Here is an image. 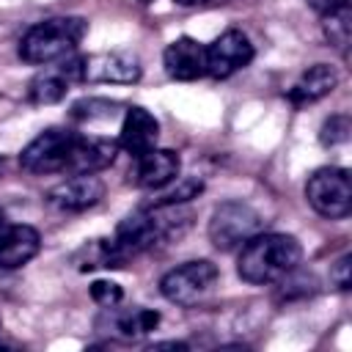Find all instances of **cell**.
Here are the masks:
<instances>
[{
	"mask_svg": "<svg viewBox=\"0 0 352 352\" xmlns=\"http://www.w3.org/2000/svg\"><path fill=\"white\" fill-rule=\"evenodd\" d=\"M302 261V248L289 234H256L250 236L236 258V272L245 283L267 286L294 272Z\"/></svg>",
	"mask_w": 352,
	"mask_h": 352,
	"instance_id": "1",
	"label": "cell"
},
{
	"mask_svg": "<svg viewBox=\"0 0 352 352\" xmlns=\"http://www.w3.org/2000/svg\"><path fill=\"white\" fill-rule=\"evenodd\" d=\"M85 36V19L80 16H50L36 22L19 41V58L33 66H47L74 55Z\"/></svg>",
	"mask_w": 352,
	"mask_h": 352,
	"instance_id": "2",
	"label": "cell"
},
{
	"mask_svg": "<svg viewBox=\"0 0 352 352\" xmlns=\"http://www.w3.org/2000/svg\"><path fill=\"white\" fill-rule=\"evenodd\" d=\"M305 198L316 214L341 220L352 212V182L346 168H319L305 184Z\"/></svg>",
	"mask_w": 352,
	"mask_h": 352,
	"instance_id": "3",
	"label": "cell"
},
{
	"mask_svg": "<svg viewBox=\"0 0 352 352\" xmlns=\"http://www.w3.org/2000/svg\"><path fill=\"white\" fill-rule=\"evenodd\" d=\"M214 283H217V267L206 258H198V261H187L165 272L160 280V292L168 302L198 305L204 297L212 294Z\"/></svg>",
	"mask_w": 352,
	"mask_h": 352,
	"instance_id": "4",
	"label": "cell"
},
{
	"mask_svg": "<svg viewBox=\"0 0 352 352\" xmlns=\"http://www.w3.org/2000/svg\"><path fill=\"white\" fill-rule=\"evenodd\" d=\"M258 231H261V214L242 201H223L209 220V239L220 250L242 248Z\"/></svg>",
	"mask_w": 352,
	"mask_h": 352,
	"instance_id": "5",
	"label": "cell"
},
{
	"mask_svg": "<svg viewBox=\"0 0 352 352\" xmlns=\"http://www.w3.org/2000/svg\"><path fill=\"white\" fill-rule=\"evenodd\" d=\"M74 140H77V132H72V129H60V126L44 129L22 148V154H19L22 170L36 173V176L66 170Z\"/></svg>",
	"mask_w": 352,
	"mask_h": 352,
	"instance_id": "6",
	"label": "cell"
},
{
	"mask_svg": "<svg viewBox=\"0 0 352 352\" xmlns=\"http://www.w3.org/2000/svg\"><path fill=\"white\" fill-rule=\"evenodd\" d=\"M74 82H82V58L69 55L55 63H47L28 85V99L33 104H55L66 99Z\"/></svg>",
	"mask_w": 352,
	"mask_h": 352,
	"instance_id": "7",
	"label": "cell"
},
{
	"mask_svg": "<svg viewBox=\"0 0 352 352\" xmlns=\"http://www.w3.org/2000/svg\"><path fill=\"white\" fill-rule=\"evenodd\" d=\"M253 60V44L250 38L231 28L226 33H220L209 47H206V74H212L214 80H226L234 72L245 69Z\"/></svg>",
	"mask_w": 352,
	"mask_h": 352,
	"instance_id": "8",
	"label": "cell"
},
{
	"mask_svg": "<svg viewBox=\"0 0 352 352\" xmlns=\"http://www.w3.org/2000/svg\"><path fill=\"white\" fill-rule=\"evenodd\" d=\"M104 195V184L96 173H69L60 184L47 192V201L60 212H85Z\"/></svg>",
	"mask_w": 352,
	"mask_h": 352,
	"instance_id": "9",
	"label": "cell"
},
{
	"mask_svg": "<svg viewBox=\"0 0 352 352\" xmlns=\"http://www.w3.org/2000/svg\"><path fill=\"white\" fill-rule=\"evenodd\" d=\"M140 80V60L129 52H96L82 58V82L126 85Z\"/></svg>",
	"mask_w": 352,
	"mask_h": 352,
	"instance_id": "10",
	"label": "cell"
},
{
	"mask_svg": "<svg viewBox=\"0 0 352 352\" xmlns=\"http://www.w3.org/2000/svg\"><path fill=\"white\" fill-rule=\"evenodd\" d=\"M179 154L170 148H148L140 157H135V170L132 182L143 190H162L179 179Z\"/></svg>",
	"mask_w": 352,
	"mask_h": 352,
	"instance_id": "11",
	"label": "cell"
},
{
	"mask_svg": "<svg viewBox=\"0 0 352 352\" xmlns=\"http://www.w3.org/2000/svg\"><path fill=\"white\" fill-rule=\"evenodd\" d=\"M162 66L173 80H182V82L198 80L206 74V47L190 36H179L165 47Z\"/></svg>",
	"mask_w": 352,
	"mask_h": 352,
	"instance_id": "12",
	"label": "cell"
},
{
	"mask_svg": "<svg viewBox=\"0 0 352 352\" xmlns=\"http://www.w3.org/2000/svg\"><path fill=\"white\" fill-rule=\"evenodd\" d=\"M41 248V236L33 226L6 223L0 226V270H19L30 258H36Z\"/></svg>",
	"mask_w": 352,
	"mask_h": 352,
	"instance_id": "13",
	"label": "cell"
},
{
	"mask_svg": "<svg viewBox=\"0 0 352 352\" xmlns=\"http://www.w3.org/2000/svg\"><path fill=\"white\" fill-rule=\"evenodd\" d=\"M116 154H118V140L77 135L66 162V173H99L107 165H113Z\"/></svg>",
	"mask_w": 352,
	"mask_h": 352,
	"instance_id": "14",
	"label": "cell"
},
{
	"mask_svg": "<svg viewBox=\"0 0 352 352\" xmlns=\"http://www.w3.org/2000/svg\"><path fill=\"white\" fill-rule=\"evenodd\" d=\"M157 138H160V121L146 107H129L121 124L118 148H124L132 157H140L143 151L157 146Z\"/></svg>",
	"mask_w": 352,
	"mask_h": 352,
	"instance_id": "15",
	"label": "cell"
},
{
	"mask_svg": "<svg viewBox=\"0 0 352 352\" xmlns=\"http://www.w3.org/2000/svg\"><path fill=\"white\" fill-rule=\"evenodd\" d=\"M338 85V74L333 66L327 63H314L311 69H305L297 82L289 88V102L302 107V104H314L319 102L322 96H327L333 88Z\"/></svg>",
	"mask_w": 352,
	"mask_h": 352,
	"instance_id": "16",
	"label": "cell"
},
{
	"mask_svg": "<svg viewBox=\"0 0 352 352\" xmlns=\"http://www.w3.org/2000/svg\"><path fill=\"white\" fill-rule=\"evenodd\" d=\"M107 311H110L107 322H110V327H113L121 338H140V336L151 333V330L160 324V314L151 311V308H126V311H116V305H113V308H107Z\"/></svg>",
	"mask_w": 352,
	"mask_h": 352,
	"instance_id": "17",
	"label": "cell"
},
{
	"mask_svg": "<svg viewBox=\"0 0 352 352\" xmlns=\"http://www.w3.org/2000/svg\"><path fill=\"white\" fill-rule=\"evenodd\" d=\"M324 36L338 50H344L349 44V36H352V11H349V6H341V8L324 14Z\"/></svg>",
	"mask_w": 352,
	"mask_h": 352,
	"instance_id": "18",
	"label": "cell"
},
{
	"mask_svg": "<svg viewBox=\"0 0 352 352\" xmlns=\"http://www.w3.org/2000/svg\"><path fill=\"white\" fill-rule=\"evenodd\" d=\"M179 184L176 187H170V190H165L157 201H154V206H176V204H187V201H192L201 190H204V184L198 182V179H176Z\"/></svg>",
	"mask_w": 352,
	"mask_h": 352,
	"instance_id": "19",
	"label": "cell"
},
{
	"mask_svg": "<svg viewBox=\"0 0 352 352\" xmlns=\"http://www.w3.org/2000/svg\"><path fill=\"white\" fill-rule=\"evenodd\" d=\"M116 102H107V99H82L72 107V118H80V121H94V118H110L116 113Z\"/></svg>",
	"mask_w": 352,
	"mask_h": 352,
	"instance_id": "20",
	"label": "cell"
},
{
	"mask_svg": "<svg viewBox=\"0 0 352 352\" xmlns=\"http://www.w3.org/2000/svg\"><path fill=\"white\" fill-rule=\"evenodd\" d=\"M349 116L346 113H338V116H330L324 124H322V132H319V140L324 146H338V143H346L349 138Z\"/></svg>",
	"mask_w": 352,
	"mask_h": 352,
	"instance_id": "21",
	"label": "cell"
},
{
	"mask_svg": "<svg viewBox=\"0 0 352 352\" xmlns=\"http://www.w3.org/2000/svg\"><path fill=\"white\" fill-rule=\"evenodd\" d=\"M88 292H91V300H94L96 305H102V308H113V305H118V302L124 300L121 286L113 283V280H94Z\"/></svg>",
	"mask_w": 352,
	"mask_h": 352,
	"instance_id": "22",
	"label": "cell"
},
{
	"mask_svg": "<svg viewBox=\"0 0 352 352\" xmlns=\"http://www.w3.org/2000/svg\"><path fill=\"white\" fill-rule=\"evenodd\" d=\"M349 256H341L338 261H336V267H333V272H330V280L341 289V292H346L349 289Z\"/></svg>",
	"mask_w": 352,
	"mask_h": 352,
	"instance_id": "23",
	"label": "cell"
},
{
	"mask_svg": "<svg viewBox=\"0 0 352 352\" xmlns=\"http://www.w3.org/2000/svg\"><path fill=\"white\" fill-rule=\"evenodd\" d=\"M311 8H316L319 14H327V11H336L341 6H349V0H305Z\"/></svg>",
	"mask_w": 352,
	"mask_h": 352,
	"instance_id": "24",
	"label": "cell"
},
{
	"mask_svg": "<svg viewBox=\"0 0 352 352\" xmlns=\"http://www.w3.org/2000/svg\"><path fill=\"white\" fill-rule=\"evenodd\" d=\"M173 3H179V6H198V3H206V0H173Z\"/></svg>",
	"mask_w": 352,
	"mask_h": 352,
	"instance_id": "25",
	"label": "cell"
},
{
	"mask_svg": "<svg viewBox=\"0 0 352 352\" xmlns=\"http://www.w3.org/2000/svg\"><path fill=\"white\" fill-rule=\"evenodd\" d=\"M0 170H3V157H0Z\"/></svg>",
	"mask_w": 352,
	"mask_h": 352,
	"instance_id": "26",
	"label": "cell"
},
{
	"mask_svg": "<svg viewBox=\"0 0 352 352\" xmlns=\"http://www.w3.org/2000/svg\"><path fill=\"white\" fill-rule=\"evenodd\" d=\"M140 3H151V0H140Z\"/></svg>",
	"mask_w": 352,
	"mask_h": 352,
	"instance_id": "27",
	"label": "cell"
}]
</instances>
